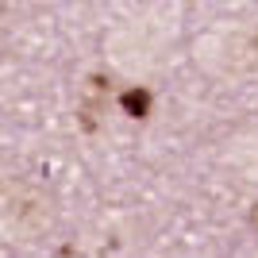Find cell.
<instances>
[{
  "mask_svg": "<svg viewBox=\"0 0 258 258\" xmlns=\"http://www.w3.org/2000/svg\"><path fill=\"white\" fill-rule=\"evenodd\" d=\"M123 108H127L131 116H147V112H151V93H147V89H127V93H123Z\"/></svg>",
  "mask_w": 258,
  "mask_h": 258,
  "instance_id": "cell-1",
  "label": "cell"
},
{
  "mask_svg": "<svg viewBox=\"0 0 258 258\" xmlns=\"http://www.w3.org/2000/svg\"><path fill=\"white\" fill-rule=\"evenodd\" d=\"M250 224H254V227H258V205H254V208H250Z\"/></svg>",
  "mask_w": 258,
  "mask_h": 258,
  "instance_id": "cell-2",
  "label": "cell"
}]
</instances>
